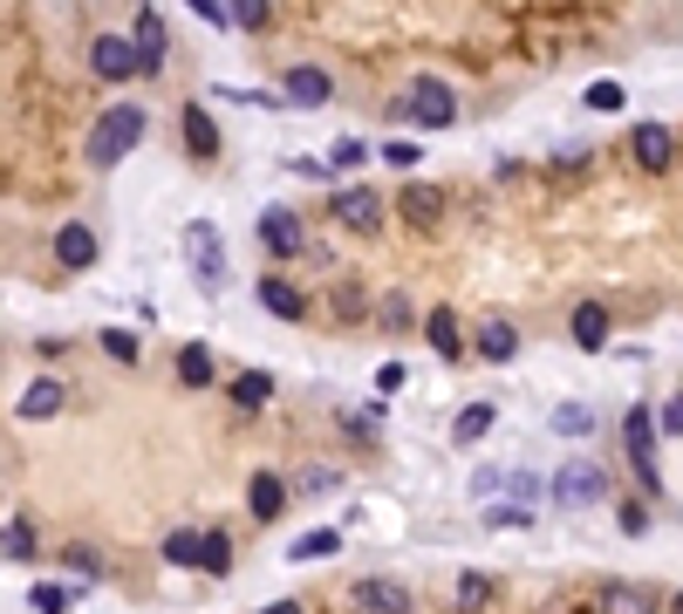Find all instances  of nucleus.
Masks as SVG:
<instances>
[{
  "label": "nucleus",
  "instance_id": "f257e3e1",
  "mask_svg": "<svg viewBox=\"0 0 683 614\" xmlns=\"http://www.w3.org/2000/svg\"><path fill=\"white\" fill-rule=\"evenodd\" d=\"M390 116H404L411 131H452V123H458V96H452V82H437V75H411Z\"/></svg>",
  "mask_w": 683,
  "mask_h": 614
},
{
  "label": "nucleus",
  "instance_id": "f03ea898",
  "mask_svg": "<svg viewBox=\"0 0 683 614\" xmlns=\"http://www.w3.org/2000/svg\"><path fill=\"white\" fill-rule=\"evenodd\" d=\"M144 131H151V116H144L137 103H116L110 116H96V131H90V164H96V171L124 164V157L144 144Z\"/></svg>",
  "mask_w": 683,
  "mask_h": 614
},
{
  "label": "nucleus",
  "instance_id": "7ed1b4c3",
  "mask_svg": "<svg viewBox=\"0 0 683 614\" xmlns=\"http://www.w3.org/2000/svg\"><path fill=\"white\" fill-rule=\"evenodd\" d=\"M185 260H192V280L206 287V294H219V287H226V239H219L213 219H192V226H185Z\"/></svg>",
  "mask_w": 683,
  "mask_h": 614
},
{
  "label": "nucleus",
  "instance_id": "20e7f679",
  "mask_svg": "<svg viewBox=\"0 0 683 614\" xmlns=\"http://www.w3.org/2000/svg\"><path fill=\"white\" fill-rule=\"evenodd\" d=\"M547 499L568 506V512H581V506H594V499H609V471L588 465V458H575V465H560V471L547 478Z\"/></svg>",
  "mask_w": 683,
  "mask_h": 614
},
{
  "label": "nucleus",
  "instance_id": "39448f33",
  "mask_svg": "<svg viewBox=\"0 0 683 614\" xmlns=\"http://www.w3.org/2000/svg\"><path fill=\"white\" fill-rule=\"evenodd\" d=\"M622 437H629V465H635L642 491H656V499H663V471H656V417H650L642 403L622 417Z\"/></svg>",
  "mask_w": 683,
  "mask_h": 614
},
{
  "label": "nucleus",
  "instance_id": "423d86ee",
  "mask_svg": "<svg viewBox=\"0 0 683 614\" xmlns=\"http://www.w3.org/2000/svg\"><path fill=\"white\" fill-rule=\"evenodd\" d=\"M329 219H335V226H349L355 239H370V232H383V198H376V191H363V185H349V191H335V198H329Z\"/></svg>",
  "mask_w": 683,
  "mask_h": 614
},
{
  "label": "nucleus",
  "instance_id": "0eeeda50",
  "mask_svg": "<svg viewBox=\"0 0 683 614\" xmlns=\"http://www.w3.org/2000/svg\"><path fill=\"white\" fill-rule=\"evenodd\" d=\"M131 49H137V75H157V69H165V49H172V34H165V14H157V8H137Z\"/></svg>",
  "mask_w": 683,
  "mask_h": 614
},
{
  "label": "nucleus",
  "instance_id": "6e6552de",
  "mask_svg": "<svg viewBox=\"0 0 683 614\" xmlns=\"http://www.w3.org/2000/svg\"><path fill=\"white\" fill-rule=\"evenodd\" d=\"M260 246H267L273 260H294L301 246H308V232H301V219L288 212V205H267V212H260Z\"/></svg>",
  "mask_w": 683,
  "mask_h": 614
},
{
  "label": "nucleus",
  "instance_id": "1a4fd4ad",
  "mask_svg": "<svg viewBox=\"0 0 683 614\" xmlns=\"http://www.w3.org/2000/svg\"><path fill=\"white\" fill-rule=\"evenodd\" d=\"M355 607L363 614H411V587L383 581V573H363V581H355Z\"/></svg>",
  "mask_w": 683,
  "mask_h": 614
},
{
  "label": "nucleus",
  "instance_id": "9d476101",
  "mask_svg": "<svg viewBox=\"0 0 683 614\" xmlns=\"http://www.w3.org/2000/svg\"><path fill=\"white\" fill-rule=\"evenodd\" d=\"M629 157L642 164V171H670V157H676V137L663 131V123H635V131H629Z\"/></svg>",
  "mask_w": 683,
  "mask_h": 614
},
{
  "label": "nucleus",
  "instance_id": "9b49d317",
  "mask_svg": "<svg viewBox=\"0 0 683 614\" xmlns=\"http://www.w3.org/2000/svg\"><path fill=\"white\" fill-rule=\"evenodd\" d=\"M96 226H83V219H69V226H55V260L69 267V273H83V267H96Z\"/></svg>",
  "mask_w": 683,
  "mask_h": 614
},
{
  "label": "nucleus",
  "instance_id": "f8f14e48",
  "mask_svg": "<svg viewBox=\"0 0 683 614\" xmlns=\"http://www.w3.org/2000/svg\"><path fill=\"white\" fill-rule=\"evenodd\" d=\"M90 62H96V75H103V82H131V75H137V49H131V34H96Z\"/></svg>",
  "mask_w": 683,
  "mask_h": 614
},
{
  "label": "nucleus",
  "instance_id": "ddd939ff",
  "mask_svg": "<svg viewBox=\"0 0 683 614\" xmlns=\"http://www.w3.org/2000/svg\"><path fill=\"white\" fill-rule=\"evenodd\" d=\"M294 506V491H288V478H280V471H253V485H247V512L253 519H280V512H288Z\"/></svg>",
  "mask_w": 683,
  "mask_h": 614
},
{
  "label": "nucleus",
  "instance_id": "4468645a",
  "mask_svg": "<svg viewBox=\"0 0 683 614\" xmlns=\"http://www.w3.org/2000/svg\"><path fill=\"white\" fill-rule=\"evenodd\" d=\"M594 607H601V614H656V594L642 587V581H601Z\"/></svg>",
  "mask_w": 683,
  "mask_h": 614
},
{
  "label": "nucleus",
  "instance_id": "2eb2a0df",
  "mask_svg": "<svg viewBox=\"0 0 683 614\" xmlns=\"http://www.w3.org/2000/svg\"><path fill=\"white\" fill-rule=\"evenodd\" d=\"M329 96H335L329 69H314V62H294V69H288V103H301V110H321Z\"/></svg>",
  "mask_w": 683,
  "mask_h": 614
},
{
  "label": "nucleus",
  "instance_id": "dca6fc26",
  "mask_svg": "<svg viewBox=\"0 0 683 614\" xmlns=\"http://www.w3.org/2000/svg\"><path fill=\"white\" fill-rule=\"evenodd\" d=\"M178 116H185V150H192V157H219V123H213V110H206V103H185Z\"/></svg>",
  "mask_w": 683,
  "mask_h": 614
},
{
  "label": "nucleus",
  "instance_id": "f3484780",
  "mask_svg": "<svg viewBox=\"0 0 683 614\" xmlns=\"http://www.w3.org/2000/svg\"><path fill=\"white\" fill-rule=\"evenodd\" d=\"M568 327H575V348H588V355L609 348V308H601V301H581Z\"/></svg>",
  "mask_w": 683,
  "mask_h": 614
},
{
  "label": "nucleus",
  "instance_id": "a211bd4d",
  "mask_svg": "<svg viewBox=\"0 0 683 614\" xmlns=\"http://www.w3.org/2000/svg\"><path fill=\"white\" fill-rule=\"evenodd\" d=\"M253 301H260L267 314H280V321H301V314H308V301H301V287H288V280H273V273H267V280L253 287Z\"/></svg>",
  "mask_w": 683,
  "mask_h": 614
},
{
  "label": "nucleus",
  "instance_id": "6ab92c4d",
  "mask_svg": "<svg viewBox=\"0 0 683 614\" xmlns=\"http://www.w3.org/2000/svg\"><path fill=\"white\" fill-rule=\"evenodd\" d=\"M424 342H431L437 355H445V362H458V355H465V335H458V314H452V308H431V314H424Z\"/></svg>",
  "mask_w": 683,
  "mask_h": 614
},
{
  "label": "nucleus",
  "instance_id": "aec40b11",
  "mask_svg": "<svg viewBox=\"0 0 683 614\" xmlns=\"http://www.w3.org/2000/svg\"><path fill=\"white\" fill-rule=\"evenodd\" d=\"M14 409H21L28 424H49L55 409H62V383H55V376H34V383L21 389V403H14Z\"/></svg>",
  "mask_w": 683,
  "mask_h": 614
},
{
  "label": "nucleus",
  "instance_id": "412c9836",
  "mask_svg": "<svg viewBox=\"0 0 683 614\" xmlns=\"http://www.w3.org/2000/svg\"><path fill=\"white\" fill-rule=\"evenodd\" d=\"M213 376H219L213 348H206V342H185V348H178V383H185V389H213Z\"/></svg>",
  "mask_w": 683,
  "mask_h": 614
},
{
  "label": "nucleus",
  "instance_id": "4be33fe9",
  "mask_svg": "<svg viewBox=\"0 0 683 614\" xmlns=\"http://www.w3.org/2000/svg\"><path fill=\"white\" fill-rule=\"evenodd\" d=\"M437 212H445V198L431 185H404V198H396V219H411V226H437Z\"/></svg>",
  "mask_w": 683,
  "mask_h": 614
},
{
  "label": "nucleus",
  "instance_id": "5701e85b",
  "mask_svg": "<svg viewBox=\"0 0 683 614\" xmlns=\"http://www.w3.org/2000/svg\"><path fill=\"white\" fill-rule=\"evenodd\" d=\"M472 348L486 355V362H513V355H519V327H513V321H486Z\"/></svg>",
  "mask_w": 683,
  "mask_h": 614
},
{
  "label": "nucleus",
  "instance_id": "b1692460",
  "mask_svg": "<svg viewBox=\"0 0 683 614\" xmlns=\"http://www.w3.org/2000/svg\"><path fill=\"white\" fill-rule=\"evenodd\" d=\"M226 396H232L239 409H267V403H273V376H267V368H239Z\"/></svg>",
  "mask_w": 683,
  "mask_h": 614
},
{
  "label": "nucleus",
  "instance_id": "393cba45",
  "mask_svg": "<svg viewBox=\"0 0 683 614\" xmlns=\"http://www.w3.org/2000/svg\"><path fill=\"white\" fill-rule=\"evenodd\" d=\"M493 424H499V403H465V409H458V424H452V444H478Z\"/></svg>",
  "mask_w": 683,
  "mask_h": 614
},
{
  "label": "nucleus",
  "instance_id": "a878e982",
  "mask_svg": "<svg viewBox=\"0 0 683 614\" xmlns=\"http://www.w3.org/2000/svg\"><path fill=\"white\" fill-rule=\"evenodd\" d=\"M329 553H342V532L335 525H314V532H301V540L288 547V560H301V566L308 560H329Z\"/></svg>",
  "mask_w": 683,
  "mask_h": 614
},
{
  "label": "nucleus",
  "instance_id": "bb28decb",
  "mask_svg": "<svg viewBox=\"0 0 683 614\" xmlns=\"http://www.w3.org/2000/svg\"><path fill=\"white\" fill-rule=\"evenodd\" d=\"M198 573H219V581L232 573V540L226 532H198Z\"/></svg>",
  "mask_w": 683,
  "mask_h": 614
},
{
  "label": "nucleus",
  "instance_id": "cd10ccee",
  "mask_svg": "<svg viewBox=\"0 0 683 614\" xmlns=\"http://www.w3.org/2000/svg\"><path fill=\"white\" fill-rule=\"evenodd\" d=\"M28 607H34V614H69V607H75V587H62V581H34V587H28Z\"/></svg>",
  "mask_w": 683,
  "mask_h": 614
},
{
  "label": "nucleus",
  "instance_id": "c85d7f7f",
  "mask_svg": "<svg viewBox=\"0 0 683 614\" xmlns=\"http://www.w3.org/2000/svg\"><path fill=\"white\" fill-rule=\"evenodd\" d=\"M0 560H34V525H28V519L0 525Z\"/></svg>",
  "mask_w": 683,
  "mask_h": 614
},
{
  "label": "nucleus",
  "instance_id": "c756f323",
  "mask_svg": "<svg viewBox=\"0 0 683 614\" xmlns=\"http://www.w3.org/2000/svg\"><path fill=\"white\" fill-rule=\"evenodd\" d=\"M335 485H342V471H335V465H308L288 491H308V499H321V491H335Z\"/></svg>",
  "mask_w": 683,
  "mask_h": 614
},
{
  "label": "nucleus",
  "instance_id": "7c9ffc66",
  "mask_svg": "<svg viewBox=\"0 0 683 614\" xmlns=\"http://www.w3.org/2000/svg\"><path fill=\"white\" fill-rule=\"evenodd\" d=\"M165 560H172V566H198V532H192V525L165 532Z\"/></svg>",
  "mask_w": 683,
  "mask_h": 614
},
{
  "label": "nucleus",
  "instance_id": "2f4dec72",
  "mask_svg": "<svg viewBox=\"0 0 683 614\" xmlns=\"http://www.w3.org/2000/svg\"><path fill=\"white\" fill-rule=\"evenodd\" d=\"M547 424H553L560 437H581V430H594V417H588V409H581V403H560V409H553V417H547Z\"/></svg>",
  "mask_w": 683,
  "mask_h": 614
},
{
  "label": "nucleus",
  "instance_id": "473e14b6",
  "mask_svg": "<svg viewBox=\"0 0 683 614\" xmlns=\"http://www.w3.org/2000/svg\"><path fill=\"white\" fill-rule=\"evenodd\" d=\"M62 566L75 573V581H103V560H96L90 547H62Z\"/></svg>",
  "mask_w": 683,
  "mask_h": 614
},
{
  "label": "nucleus",
  "instance_id": "72a5a7b5",
  "mask_svg": "<svg viewBox=\"0 0 683 614\" xmlns=\"http://www.w3.org/2000/svg\"><path fill=\"white\" fill-rule=\"evenodd\" d=\"M486 601H493V581H486V573H465V581H458V607H465V614H478Z\"/></svg>",
  "mask_w": 683,
  "mask_h": 614
},
{
  "label": "nucleus",
  "instance_id": "f704fd0d",
  "mask_svg": "<svg viewBox=\"0 0 683 614\" xmlns=\"http://www.w3.org/2000/svg\"><path fill=\"white\" fill-rule=\"evenodd\" d=\"M103 355H116V362H137V335H131V327H103Z\"/></svg>",
  "mask_w": 683,
  "mask_h": 614
},
{
  "label": "nucleus",
  "instance_id": "c9c22d12",
  "mask_svg": "<svg viewBox=\"0 0 683 614\" xmlns=\"http://www.w3.org/2000/svg\"><path fill=\"white\" fill-rule=\"evenodd\" d=\"M192 8H198V21H213V28H239L232 0H192Z\"/></svg>",
  "mask_w": 683,
  "mask_h": 614
},
{
  "label": "nucleus",
  "instance_id": "e433bc0d",
  "mask_svg": "<svg viewBox=\"0 0 683 614\" xmlns=\"http://www.w3.org/2000/svg\"><path fill=\"white\" fill-rule=\"evenodd\" d=\"M622 82H588V110H622Z\"/></svg>",
  "mask_w": 683,
  "mask_h": 614
},
{
  "label": "nucleus",
  "instance_id": "4c0bfd02",
  "mask_svg": "<svg viewBox=\"0 0 683 614\" xmlns=\"http://www.w3.org/2000/svg\"><path fill=\"white\" fill-rule=\"evenodd\" d=\"M404 376H411L404 362H383V368H376V396H390V389H404Z\"/></svg>",
  "mask_w": 683,
  "mask_h": 614
},
{
  "label": "nucleus",
  "instance_id": "58836bf2",
  "mask_svg": "<svg viewBox=\"0 0 683 614\" xmlns=\"http://www.w3.org/2000/svg\"><path fill=\"white\" fill-rule=\"evenodd\" d=\"M506 491H513V499H547V485H540L534 471H519V478H506Z\"/></svg>",
  "mask_w": 683,
  "mask_h": 614
},
{
  "label": "nucleus",
  "instance_id": "ea45409f",
  "mask_svg": "<svg viewBox=\"0 0 683 614\" xmlns=\"http://www.w3.org/2000/svg\"><path fill=\"white\" fill-rule=\"evenodd\" d=\"M329 164H335V171H349V164H363V144H355V137H342V144L329 150Z\"/></svg>",
  "mask_w": 683,
  "mask_h": 614
},
{
  "label": "nucleus",
  "instance_id": "a19ab883",
  "mask_svg": "<svg viewBox=\"0 0 683 614\" xmlns=\"http://www.w3.org/2000/svg\"><path fill=\"white\" fill-rule=\"evenodd\" d=\"M232 14H239V28H260L267 21V0H232Z\"/></svg>",
  "mask_w": 683,
  "mask_h": 614
},
{
  "label": "nucleus",
  "instance_id": "79ce46f5",
  "mask_svg": "<svg viewBox=\"0 0 683 614\" xmlns=\"http://www.w3.org/2000/svg\"><path fill=\"white\" fill-rule=\"evenodd\" d=\"M342 424H349L355 437H376V409H342Z\"/></svg>",
  "mask_w": 683,
  "mask_h": 614
},
{
  "label": "nucleus",
  "instance_id": "37998d69",
  "mask_svg": "<svg viewBox=\"0 0 683 614\" xmlns=\"http://www.w3.org/2000/svg\"><path fill=\"white\" fill-rule=\"evenodd\" d=\"M404 321H411V301L390 294V301H383V327H404Z\"/></svg>",
  "mask_w": 683,
  "mask_h": 614
},
{
  "label": "nucleus",
  "instance_id": "c03bdc74",
  "mask_svg": "<svg viewBox=\"0 0 683 614\" xmlns=\"http://www.w3.org/2000/svg\"><path fill=\"white\" fill-rule=\"evenodd\" d=\"M663 437H683V396L663 403Z\"/></svg>",
  "mask_w": 683,
  "mask_h": 614
},
{
  "label": "nucleus",
  "instance_id": "a18cd8bd",
  "mask_svg": "<svg viewBox=\"0 0 683 614\" xmlns=\"http://www.w3.org/2000/svg\"><path fill=\"white\" fill-rule=\"evenodd\" d=\"M472 491H478V499H493V491H506V471H478Z\"/></svg>",
  "mask_w": 683,
  "mask_h": 614
},
{
  "label": "nucleus",
  "instance_id": "49530a36",
  "mask_svg": "<svg viewBox=\"0 0 683 614\" xmlns=\"http://www.w3.org/2000/svg\"><path fill=\"white\" fill-rule=\"evenodd\" d=\"M486 525H527V506H506V512L486 506Z\"/></svg>",
  "mask_w": 683,
  "mask_h": 614
},
{
  "label": "nucleus",
  "instance_id": "de8ad7c7",
  "mask_svg": "<svg viewBox=\"0 0 683 614\" xmlns=\"http://www.w3.org/2000/svg\"><path fill=\"white\" fill-rule=\"evenodd\" d=\"M288 171H294V178H329V164H321V157H294Z\"/></svg>",
  "mask_w": 683,
  "mask_h": 614
},
{
  "label": "nucleus",
  "instance_id": "09e8293b",
  "mask_svg": "<svg viewBox=\"0 0 683 614\" xmlns=\"http://www.w3.org/2000/svg\"><path fill=\"white\" fill-rule=\"evenodd\" d=\"M260 614H301V607H294V601H273V607H260Z\"/></svg>",
  "mask_w": 683,
  "mask_h": 614
},
{
  "label": "nucleus",
  "instance_id": "8fccbe9b",
  "mask_svg": "<svg viewBox=\"0 0 683 614\" xmlns=\"http://www.w3.org/2000/svg\"><path fill=\"white\" fill-rule=\"evenodd\" d=\"M676 614H683V594H676Z\"/></svg>",
  "mask_w": 683,
  "mask_h": 614
}]
</instances>
